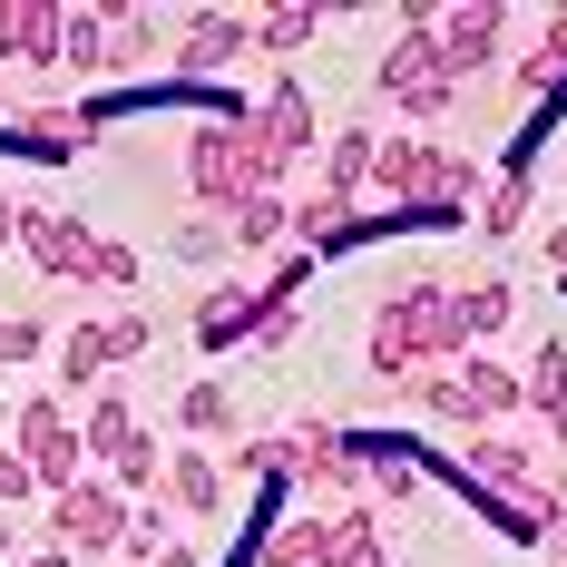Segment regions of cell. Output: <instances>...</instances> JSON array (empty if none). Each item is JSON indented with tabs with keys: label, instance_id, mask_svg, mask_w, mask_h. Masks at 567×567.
<instances>
[{
	"label": "cell",
	"instance_id": "9a60e30c",
	"mask_svg": "<svg viewBox=\"0 0 567 567\" xmlns=\"http://www.w3.org/2000/svg\"><path fill=\"white\" fill-rule=\"evenodd\" d=\"M157 489H167V509H176V518H216V509H226V460L176 451L167 470H157Z\"/></svg>",
	"mask_w": 567,
	"mask_h": 567
},
{
	"label": "cell",
	"instance_id": "7a4b0ae2",
	"mask_svg": "<svg viewBox=\"0 0 567 567\" xmlns=\"http://www.w3.org/2000/svg\"><path fill=\"white\" fill-rule=\"evenodd\" d=\"M275 186H284V157H275V137L255 127V109L206 117L186 137V196H196V216H235L245 196H275Z\"/></svg>",
	"mask_w": 567,
	"mask_h": 567
},
{
	"label": "cell",
	"instance_id": "b9f144b4",
	"mask_svg": "<svg viewBox=\"0 0 567 567\" xmlns=\"http://www.w3.org/2000/svg\"><path fill=\"white\" fill-rule=\"evenodd\" d=\"M30 567H69V548H30Z\"/></svg>",
	"mask_w": 567,
	"mask_h": 567
},
{
	"label": "cell",
	"instance_id": "d6986e66",
	"mask_svg": "<svg viewBox=\"0 0 567 567\" xmlns=\"http://www.w3.org/2000/svg\"><path fill=\"white\" fill-rule=\"evenodd\" d=\"M372 127H342V137H323V196H342V206H362V186H372Z\"/></svg>",
	"mask_w": 567,
	"mask_h": 567
},
{
	"label": "cell",
	"instance_id": "8fae6325",
	"mask_svg": "<svg viewBox=\"0 0 567 567\" xmlns=\"http://www.w3.org/2000/svg\"><path fill=\"white\" fill-rule=\"evenodd\" d=\"M20 255H30V275H40V284H89L99 226H79V216H40V206H30V226H20Z\"/></svg>",
	"mask_w": 567,
	"mask_h": 567
},
{
	"label": "cell",
	"instance_id": "f1b7e54d",
	"mask_svg": "<svg viewBox=\"0 0 567 567\" xmlns=\"http://www.w3.org/2000/svg\"><path fill=\"white\" fill-rule=\"evenodd\" d=\"M313 30H323V20H313V10H303V0H284V10H265V20H255V50H275V59H293V50H303V40H313Z\"/></svg>",
	"mask_w": 567,
	"mask_h": 567
},
{
	"label": "cell",
	"instance_id": "484cf974",
	"mask_svg": "<svg viewBox=\"0 0 567 567\" xmlns=\"http://www.w3.org/2000/svg\"><path fill=\"white\" fill-rule=\"evenodd\" d=\"M226 470L235 480H293V431H245Z\"/></svg>",
	"mask_w": 567,
	"mask_h": 567
},
{
	"label": "cell",
	"instance_id": "ee69618b",
	"mask_svg": "<svg viewBox=\"0 0 567 567\" xmlns=\"http://www.w3.org/2000/svg\"><path fill=\"white\" fill-rule=\"evenodd\" d=\"M0 99H10V69H0Z\"/></svg>",
	"mask_w": 567,
	"mask_h": 567
},
{
	"label": "cell",
	"instance_id": "ac0fdd59",
	"mask_svg": "<svg viewBox=\"0 0 567 567\" xmlns=\"http://www.w3.org/2000/svg\"><path fill=\"white\" fill-rule=\"evenodd\" d=\"M518 401L558 431V451H567V342H538L528 352V372H518Z\"/></svg>",
	"mask_w": 567,
	"mask_h": 567
},
{
	"label": "cell",
	"instance_id": "44dd1931",
	"mask_svg": "<svg viewBox=\"0 0 567 567\" xmlns=\"http://www.w3.org/2000/svg\"><path fill=\"white\" fill-rule=\"evenodd\" d=\"M255 567H323V518H284V528H255L245 538Z\"/></svg>",
	"mask_w": 567,
	"mask_h": 567
},
{
	"label": "cell",
	"instance_id": "cb8c5ba5",
	"mask_svg": "<svg viewBox=\"0 0 567 567\" xmlns=\"http://www.w3.org/2000/svg\"><path fill=\"white\" fill-rule=\"evenodd\" d=\"M127 441H137V411H127V401H117L109 382H99V411L79 421V451H89V460H117Z\"/></svg>",
	"mask_w": 567,
	"mask_h": 567
},
{
	"label": "cell",
	"instance_id": "ba28073f",
	"mask_svg": "<svg viewBox=\"0 0 567 567\" xmlns=\"http://www.w3.org/2000/svg\"><path fill=\"white\" fill-rule=\"evenodd\" d=\"M117 99H79V109H10V147L20 157H40V167H69L99 127H109Z\"/></svg>",
	"mask_w": 567,
	"mask_h": 567
},
{
	"label": "cell",
	"instance_id": "bcb514c9",
	"mask_svg": "<svg viewBox=\"0 0 567 567\" xmlns=\"http://www.w3.org/2000/svg\"><path fill=\"white\" fill-rule=\"evenodd\" d=\"M558 567H567V558H558Z\"/></svg>",
	"mask_w": 567,
	"mask_h": 567
},
{
	"label": "cell",
	"instance_id": "f546056e",
	"mask_svg": "<svg viewBox=\"0 0 567 567\" xmlns=\"http://www.w3.org/2000/svg\"><path fill=\"white\" fill-rule=\"evenodd\" d=\"M157 470H167V451H157V441L137 431V441H127V451L109 460V489H157Z\"/></svg>",
	"mask_w": 567,
	"mask_h": 567
},
{
	"label": "cell",
	"instance_id": "6da1fadb",
	"mask_svg": "<svg viewBox=\"0 0 567 567\" xmlns=\"http://www.w3.org/2000/svg\"><path fill=\"white\" fill-rule=\"evenodd\" d=\"M460 352H470V323H460V284H401V293H382V313H372V372L382 382H411V372H451Z\"/></svg>",
	"mask_w": 567,
	"mask_h": 567
},
{
	"label": "cell",
	"instance_id": "8d00e7d4",
	"mask_svg": "<svg viewBox=\"0 0 567 567\" xmlns=\"http://www.w3.org/2000/svg\"><path fill=\"white\" fill-rule=\"evenodd\" d=\"M30 489H40V480H30V460H20V451H0V509H20Z\"/></svg>",
	"mask_w": 567,
	"mask_h": 567
},
{
	"label": "cell",
	"instance_id": "3957f363",
	"mask_svg": "<svg viewBox=\"0 0 567 567\" xmlns=\"http://www.w3.org/2000/svg\"><path fill=\"white\" fill-rule=\"evenodd\" d=\"M372 186L392 196V216L480 206V157H460V147H421V137H382V147H372Z\"/></svg>",
	"mask_w": 567,
	"mask_h": 567
},
{
	"label": "cell",
	"instance_id": "f35d334b",
	"mask_svg": "<svg viewBox=\"0 0 567 567\" xmlns=\"http://www.w3.org/2000/svg\"><path fill=\"white\" fill-rule=\"evenodd\" d=\"M137 567H206V548H196V538H167L157 558H137Z\"/></svg>",
	"mask_w": 567,
	"mask_h": 567
},
{
	"label": "cell",
	"instance_id": "7c38bea8",
	"mask_svg": "<svg viewBox=\"0 0 567 567\" xmlns=\"http://www.w3.org/2000/svg\"><path fill=\"white\" fill-rule=\"evenodd\" d=\"M245 50H255V20H235V10H196V20H176V69H186L196 89H206L216 69H235ZM186 79H176V89H186Z\"/></svg>",
	"mask_w": 567,
	"mask_h": 567
},
{
	"label": "cell",
	"instance_id": "60d3db41",
	"mask_svg": "<svg viewBox=\"0 0 567 567\" xmlns=\"http://www.w3.org/2000/svg\"><path fill=\"white\" fill-rule=\"evenodd\" d=\"M548 275L567 284V216H558V226H548Z\"/></svg>",
	"mask_w": 567,
	"mask_h": 567
},
{
	"label": "cell",
	"instance_id": "7bdbcfd3",
	"mask_svg": "<svg viewBox=\"0 0 567 567\" xmlns=\"http://www.w3.org/2000/svg\"><path fill=\"white\" fill-rule=\"evenodd\" d=\"M10 548H20V528H0V558H10Z\"/></svg>",
	"mask_w": 567,
	"mask_h": 567
},
{
	"label": "cell",
	"instance_id": "9c48e42d",
	"mask_svg": "<svg viewBox=\"0 0 567 567\" xmlns=\"http://www.w3.org/2000/svg\"><path fill=\"white\" fill-rule=\"evenodd\" d=\"M431 40H441V69H451V79L499 69V50H509V0H470L451 20H431Z\"/></svg>",
	"mask_w": 567,
	"mask_h": 567
},
{
	"label": "cell",
	"instance_id": "30bf717a",
	"mask_svg": "<svg viewBox=\"0 0 567 567\" xmlns=\"http://www.w3.org/2000/svg\"><path fill=\"white\" fill-rule=\"evenodd\" d=\"M293 480L313 499H352L362 489V441L333 431V421H293Z\"/></svg>",
	"mask_w": 567,
	"mask_h": 567
},
{
	"label": "cell",
	"instance_id": "4316f807",
	"mask_svg": "<svg viewBox=\"0 0 567 567\" xmlns=\"http://www.w3.org/2000/svg\"><path fill=\"white\" fill-rule=\"evenodd\" d=\"M528 226V176H499V186H480V235L489 245H509Z\"/></svg>",
	"mask_w": 567,
	"mask_h": 567
},
{
	"label": "cell",
	"instance_id": "277c9868",
	"mask_svg": "<svg viewBox=\"0 0 567 567\" xmlns=\"http://www.w3.org/2000/svg\"><path fill=\"white\" fill-rule=\"evenodd\" d=\"M401 401H421V421H451V431H499L518 411V372L489 352H460L451 372H411Z\"/></svg>",
	"mask_w": 567,
	"mask_h": 567
},
{
	"label": "cell",
	"instance_id": "5bb4252c",
	"mask_svg": "<svg viewBox=\"0 0 567 567\" xmlns=\"http://www.w3.org/2000/svg\"><path fill=\"white\" fill-rule=\"evenodd\" d=\"M0 69H59V10L50 0H0Z\"/></svg>",
	"mask_w": 567,
	"mask_h": 567
},
{
	"label": "cell",
	"instance_id": "8992f818",
	"mask_svg": "<svg viewBox=\"0 0 567 567\" xmlns=\"http://www.w3.org/2000/svg\"><path fill=\"white\" fill-rule=\"evenodd\" d=\"M10 431H20L10 451L30 460V480H40L50 499H59V489H79V480H89V451H79V421L59 411V392H30L20 411H10Z\"/></svg>",
	"mask_w": 567,
	"mask_h": 567
},
{
	"label": "cell",
	"instance_id": "74e56055",
	"mask_svg": "<svg viewBox=\"0 0 567 567\" xmlns=\"http://www.w3.org/2000/svg\"><path fill=\"white\" fill-rule=\"evenodd\" d=\"M293 323H303L293 303H265V323H255V352H275V342H293Z\"/></svg>",
	"mask_w": 567,
	"mask_h": 567
},
{
	"label": "cell",
	"instance_id": "ab89813d",
	"mask_svg": "<svg viewBox=\"0 0 567 567\" xmlns=\"http://www.w3.org/2000/svg\"><path fill=\"white\" fill-rule=\"evenodd\" d=\"M20 226H30V206H20V196L0 186V245H20Z\"/></svg>",
	"mask_w": 567,
	"mask_h": 567
},
{
	"label": "cell",
	"instance_id": "5b68a950",
	"mask_svg": "<svg viewBox=\"0 0 567 567\" xmlns=\"http://www.w3.org/2000/svg\"><path fill=\"white\" fill-rule=\"evenodd\" d=\"M372 89H382V99H392L411 127H431V117L460 99V79L441 69V40H431V20H401V40H392V59L372 69Z\"/></svg>",
	"mask_w": 567,
	"mask_h": 567
},
{
	"label": "cell",
	"instance_id": "1f68e13d",
	"mask_svg": "<svg viewBox=\"0 0 567 567\" xmlns=\"http://www.w3.org/2000/svg\"><path fill=\"white\" fill-rule=\"evenodd\" d=\"M40 342H50L40 313H0V372H10V362H40Z\"/></svg>",
	"mask_w": 567,
	"mask_h": 567
},
{
	"label": "cell",
	"instance_id": "d590c367",
	"mask_svg": "<svg viewBox=\"0 0 567 567\" xmlns=\"http://www.w3.org/2000/svg\"><path fill=\"white\" fill-rule=\"evenodd\" d=\"M538 69H548V79H567V10H548V30H538Z\"/></svg>",
	"mask_w": 567,
	"mask_h": 567
},
{
	"label": "cell",
	"instance_id": "83f0119b",
	"mask_svg": "<svg viewBox=\"0 0 567 567\" xmlns=\"http://www.w3.org/2000/svg\"><path fill=\"white\" fill-rule=\"evenodd\" d=\"M99 372H109V342H99V323H79V333L59 342V382L69 392H99Z\"/></svg>",
	"mask_w": 567,
	"mask_h": 567
},
{
	"label": "cell",
	"instance_id": "e575fe53",
	"mask_svg": "<svg viewBox=\"0 0 567 567\" xmlns=\"http://www.w3.org/2000/svg\"><path fill=\"white\" fill-rule=\"evenodd\" d=\"M216 245H226V226H216V216H186V226H176V255H186V265H206Z\"/></svg>",
	"mask_w": 567,
	"mask_h": 567
},
{
	"label": "cell",
	"instance_id": "7402d4cb",
	"mask_svg": "<svg viewBox=\"0 0 567 567\" xmlns=\"http://www.w3.org/2000/svg\"><path fill=\"white\" fill-rule=\"evenodd\" d=\"M176 431H186V441H226L235 431V392L226 382H186V392H176Z\"/></svg>",
	"mask_w": 567,
	"mask_h": 567
},
{
	"label": "cell",
	"instance_id": "d4e9b609",
	"mask_svg": "<svg viewBox=\"0 0 567 567\" xmlns=\"http://www.w3.org/2000/svg\"><path fill=\"white\" fill-rule=\"evenodd\" d=\"M509 313H518V284H509V275H480V284H460V323H470V342H480V333H499Z\"/></svg>",
	"mask_w": 567,
	"mask_h": 567
},
{
	"label": "cell",
	"instance_id": "836d02e7",
	"mask_svg": "<svg viewBox=\"0 0 567 567\" xmlns=\"http://www.w3.org/2000/svg\"><path fill=\"white\" fill-rule=\"evenodd\" d=\"M303 275H313V255H303V245H284L275 275H265V303H293V293H303Z\"/></svg>",
	"mask_w": 567,
	"mask_h": 567
},
{
	"label": "cell",
	"instance_id": "4fadbf2b",
	"mask_svg": "<svg viewBox=\"0 0 567 567\" xmlns=\"http://www.w3.org/2000/svg\"><path fill=\"white\" fill-rule=\"evenodd\" d=\"M255 127L275 137V157H284V167L323 147V117H313V99H303V79H284V69L265 79V109H255Z\"/></svg>",
	"mask_w": 567,
	"mask_h": 567
},
{
	"label": "cell",
	"instance_id": "4dcf8cb0",
	"mask_svg": "<svg viewBox=\"0 0 567 567\" xmlns=\"http://www.w3.org/2000/svg\"><path fill=\"white\" fill-rule=\"evenodd\" d=\"M137 284V255L117 245V235H99V255H89V293H127Z\"/></svg>",
	"mask_w": 567,
	"mask_h": 567
},
{
	"label": "cell",
	"instance_id": "ffe728a7",
	"mask_svg": "<svg viewBox=\"0 0 567 567\" xmlns=\"http://www.w3.org/2000/svg\"><path fill=\"white\" fill-rule=\"evenodd\" d=\"M226 245H245V255H284V245H293V206H284V196H245V206L226 216Z\"/></svg>",
	"mask_w": 567,
	"mask_h": 567
},
{
	"label": "cell",
	"instance_id": "52a82bcc",
	"mask_svg": "<svg viewBox=\"0 0 567 567\" xmlns=\"http://www.w3.org/2000/svg\"><path fill=\"white\" fill-rule=\"evenodd\" d=\"M50 548H69V558H117L127 548V489H109L99 470L79 489H59L50 499Z\"/></svg>",
	"mask_w": 567,
	"mask_h": 567
},
{
	"label": "cell",
	"instance_id": "e0dca14e",
	"mask_svg": "<svg viewBox=\"0 0 567 567\" xmlns=\"http://www.w3.org/2000/svg\"><path fill=\"white\" fill-rule=\"evenodd\" d=\"M255 323H265V293H245V284H216V293L196 303V342H206V352L255 342Z\"/></svg>",
	"mask_w": 567,
	"mask_h": 567
},
{
	"label": "cell",
	"instance_id": "603a6c76",
	"mask_svg": "<svg viewBox=\"0 0 567 567\" xmlns=\"http://www.w3.org/2000/svg\"><path fill=\"white\" fill-rule=\"evenodd\" d=\"M59 69H79V79L109 69V20L99 10H59Z\"/></svg>",
	"mask_w": 567,
	"mask_h": 567
},
{
	"label": "cell",
	"instance_id": "2e32d148",
	"mask_svg": "<svg viewBox=\"0 0 567 567\" xmlns=\"http://www.w3.org/2000/svg\"><path fill=\"white\" fill-rule=\"evenodd\" d=\"M323 567H392L382 558V509H372V499H342V509L323 518Z\"/></svg>",
	"mask_w": 567,
	"mask_h": 567
},
{
	"label": "cell",
	"instance_id": "f6af8a7d",
	"mask_svg": "<svg viewBox=\"0 0 567 567\" xmlns=\"http://www.w3.org/2000/svg\"><path fill=\"white\" fill-rule=\"evenodd\" d=\"M0 421H10V392H0Z\"/></svg>",
	"mask_w": 567,
	"mask_h": 567
},
{
	"label": "cell",
	"instance_id": "d6a6232c",
	"mask_svg": "<svg viewBox=\"0 0 567 567\" xmlns=\"http://www.w3.org/2000/svg\"><path fill=\"white\" fill-rule=\"evenodd\" d=\"M99 342H109V362H137L147 352V313H99Z\"/></svg>",
	"mask_w": 567,
	"mask_h": 567
}]
</instances>
